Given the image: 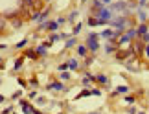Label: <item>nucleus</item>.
<instances>
[{
    "instance_id": "nucleus-42",
    "label": "nucleus",
    "mask_w": 149,
    "mask_h": 114,
    "mask_svg": "<svg viewBox=\"0 0 149 114\" xmlns=\"http://www.w3.org/2000/svg\"><path fill=\"white\" fill-rule=\"evenodd\" d=\"M0 111H2V107H0Z\"/></svg>"
},
{
    "instance_id": "nucleus-15",
    "label": "nucleus",
    "mask_w": 149,
    "mask_h": 114,
    "mask_svg": "<svg viewBox=\"0 0 149 114\" xmlns=\"http://www.w3.org/2000/svg\"><path fill=\"white\" fill-rule=\"evenodd\" d=\"M116 52H118V46H114L112 42H109L107 46H105V54H109V55H111V54H116Z\"/></svg>"
},
{
    "instance_id": "nucleus-4",
    "label": "nucleus",
    "mask_w": 149,
    "mask_h": 114,
    "mask_svg": "<svg viewBox=\"0 0 149 114\" xmlns=\"http://www.w3.org/2000/svg\"><path fill=\"white\" fill-rule=\"evenodd\" d=\"M48 15H50V11H48V9H44L42 13H33L31 20L35 22V24H44V22H48Z\"/></svg>"
},
{
    "instance_id": "nucleus-8",
    "label": "nucleus",
    "mask_w": 149,
    "mask_h": 114,
    "mask_svg": "<svg viewBox=\"0 0 149 114\" xmlns=\"http://www.w3.org/2000/svg\"><path fill=\"white\" fill-rule=\"evenodd\" d=\"M149 31V28H147V24H146V22H140V26L138 28H136V37H144L146 35V33Z\"/></svg>"
},
{
    "instance_id": "nucleus-27",
    "label": "nucleus",
    "mask_w": 149,
    "mask_h": 114,
    "mask_svg": "<svg viewBox=\"0 0 149 114\" xmlns=\"http://www.w3.org/2000/svg\"><path fill=\"white\" fill-rule=\"evenodd\" d=\"M142 42H144V44H149V31L146 33L144 37H142Z\"/></svg>"
},
{
    "instance_id": "nucleus-16",
    "label": "nucleus",
    "mask_w": 149,
    "mask_h": 114,
    "mask_svg": "<svg viewBox=\"0 0 149 114\" xmlns=\"http://www.w3.org/2000/svg\"><path fill=\"white\" fill-rule=\"evenodd\" d=\"M87 54H88V48L85 46V44L77 46V55H79V57H87Z\"/></svg>"
},
{
    "instance_id": "nucleus-18",
    "label": "nucleus",
    "mask_w": 149,
    "mask_h": 114,
    "mask_svg": "<svg viewBox=\"0 0 149 114\" xmlns=\"http://www.w3.org/2000/svg\"><path fill=\"white\" fill-rule=\"evenodd\" d=\"M81 30H83V24H81V22H77V24L74 26V30H72L70 35H72V37H76V35H79V31H81Z\"/></svg>"
},
{
    "instance_id": "nucleus-24",
    "label": "nucleus",
    "mask_w": 149,
    "mask_h": 114,
    "mask_svg": "<svg viewBox=\"0 0 149 114\" xmlns=\"http://www.w3.org/2000/svg\"><path fill=\"white\" fill-rule=\"evenodd\" d=\"M26 44H28V39H22L20 42H17V46H15V48H17V50H20V48H24Z\"/></svg>"
},
{
    "instance_id": "nucleus-11",
    "label": "nucleus",
    "mask_w": 149,
    "mask_h": 114,
    "mask_svg": "<svg viewBox=\"0 0 149 114\" xmlns=\"http://www.w3.org/2000/svg\"><path fill=\"white\" fill-rule=\"evenodd\" d=\"M136 13H138V19H140V22H146L147 19H149V13L144 9V8H136Z\"/></svg>"
},
{
    "instance_id": "nucleus-33",
    "label": "nucleus",
    "mask_w": 149,
    "mask_h": 114,
    "mask_svg": "<svg viewBox=\"0 0 149 114\" xmlns=\"http://www.w3.org/2000/svg\"><path fill=\"white\" fill-rule=\"evenodd\" d=\"M35 98H37V92L33 90V92H30V99H35Z\"/></svg>"
},
{
    "instance_id": "nucleus-25",
    "label": "nucleus",
    "mask_w": 149,
    "mask_h": 114,
    "mask_svg": "<svg viewBox=\"0 0 149 114\" xmlns=\"http://www.w3.org/2000/svg\"><path fill=\"white\" fill-rule=\"evenodd\" d=\"M57 68H59V72H66V70H68V61H66V63H61Z\"/></svg>"
},
{
    "instance_id": "nucleus-22",
    "label": "nucleus",
    "mask_w": 149,
    "mask_h": 114,
    "mask_svg": "<svg viewBox=\"0 0 149 114\" xmlns=\"http://www.w3.org/2000/svg\"><path fill=\"white\" fill-rule=\"evenodd\" d=\"M77 17H79V13H77V11H72V13L68 15V19H66V20H68V22H74V20L77 19Z\"/></svg>"
},
{
    "instance_id": "nucleus-43",
    "label": "nucleus",
    "mask_w": 149,
    "mask_h": 114,
    "mask_svg": "<svg viewBox=\"0 0 149 114\" xmlns=\"http://www.w3.org/2000/svg\"><path fill=\"white\" fill-rule=\"evenodd\" d=\"M123 2H127V0H123Z\"/></svg>"
},
{
    "instance_id": "nucleus-13",
    "label": "nucleus",
    "mask_w": 149,
    "mask_h": 114,
    "mask_svg": "<svg viewBox=\"0 0 149 114\" xmlns=\"http://www.w3.org/2000/svg\"><path fill=\"white\" fill-rule=\"evenodd\" d=\"M144 48H146V44H144V42H142V41H138V42H136V44H134V46H133V52L140 55V54H144Z\"/></svg>"
},
{
    "instance_id": "nucleus-17",
    "label": "nucleus",
    "mask_w": 149,
    "mask_h": 114,
    "mask_svg": "<svg viewBox=\"0 0 149 114\" xmlns=\"http://www.w3.org/2000/svg\"><path fill=\"white\" fill-rule=\"evenodd\" d=\"M68 68H70V70H77V68H79V61L77 59H68Z\"/></svg>"
},
{
    "instance_id": "nucleus-2",
    "label": "nucleus",
    "mask_w": 149,
    "mask_h": 114,
    "mask_svg": "<svg viewBox=\"0 0 149 114\" xmlns=\"http://www.w3.org/2000/svg\"><path fill=\"white\" fill-rule=\"evenodd\" d=\"M136 37V28H127L122 35L118 37V41H116V44H118V48H122L123 44H129L133 39Z\"/></svg>"
},
{
    "instance_id": "nucleus-26",
    "label": "nucleus",
    "mask_w": 149,
    "mask_h": 114,
    "mask_svg": "<svg viewBox=\"0 0 149 114\" xmlns=\"http://www.w3.org/2000/svg\"><path fill=\"white\" fill-rule=\"evenodd\" d=\"M61 39V35H57V33H52L50 35V42H55V41H59Z\"/></svg>"
},
{
    "instance_id": "nucleus-12",
    "label": "nucleus",
    "mask_w": 149,
    "mask_h": 114,
    "mask_svg": "<svg viewBox=\"0 0 149 114\" xmlns=\"http://www.w3.org/2000/svg\"><path fill=\"white\" fill-rule=\"evenodd\" d=\"M96 81H98L100 85H103V87H109V77L105 76V74H98V76H96Z\"/></svg>"
},
{
    "instance_id": "nucleus-36",
    "label": "nucleus",
    "mask_w": 149,
    "mask_h": 114,
    "mask_svg": "<svg viewBox=\"0 0 149 114\" xmlns=\"http://www.w3.org/2000/svg\"><path fill=\"white\" fill-rule=\"evenodd\" d=\"M4 99H6V98H4V94H0V103H4Z\"/></svg>"
},
{
    "instance_id": "nucleus-34",
    "label": "nucleus",
    "mask_w": 149,
    "mask_h": 114,
    "mask_svg": "<svg viewBox=\"0 0 149 114\" xmlns=\"http://www.w3.org/2000/svg\"><path fill=\"white\" fill-rule=\"evenodd\" d=\"M101 2L105 4V6H111V4H112V0H101Z\"/></svg>"
},
{
    "instance_id": "nucleus-1",
    "label": "nucleus",
    "mask_w": 149,
    "mask_h": 114,
    "mask_svg": "<svg viewBox=\"0 0 149 114\" xmlns=\"http://www.w3.org/2000/svg\"><path fill=\"white\" fill-rule=\"evenodd\" d=\"M109 26H112V30H118V31H125L127 30V26H129V19L127 17H122V15H116V17H112V20L109 22Z\"/></svg>"
},
{
    "instance_id": "nucleus-39",
    "label": "nucleus",
    "mask_w": 149,
    "mask_h": 114,
    "mask_svg": "<svg viewBox=\"0 0 149 114\" xmlns=\"http://www.w3.org/2000/svg\"><path fill=\"white\" fill-rule=\"evenodd\" d=\"M81 2H83V4H87V2H88V0H81Z\"/></svg>"
},
{
    "instance_id": "nucleus-30",
    "label": "nucleus",
    "mask_w": 149,
    "mask_h": 114,
    "mask_svg": "<svg viewBox=\"0 0 149 114\" xmlns=\"http://www.w3.org/2000/svg\"><path fill=\"white\" fill-rule=\"evenodd\" d=\"M65 22H66V19H63V17H59V19H57V24H59V26L65 24Z\"/></svg>"
},
{
    "instance_id": "nucleus-7",
    "label": "nucleus",
    "mask_w": 149,
    "mask_h": 114,
    "mask_svg": "<svg viewBox=\"0 0 149 114\" xmlns=\"http://www.w3.org/2000/svg\"><path fill=\"white\" fill-rule=\"evenodd\" d=\"M41 28H46L48 31H57L59 24H57V20H48V22H44V24H41Z\"/></svg>"
},
{
    "instance_id": "nucleus-19",
    "label": "nucleus",
    "mask_w": 149,
    "mask_h": 114,
    "mask_svg": "<svg viewBox=\"0 0 149 114\" xmlns=\"http://www.w3.org/2000/svg\"><path fill=\"white\" fill-rule=\"evenodd\" d=\"M22 112H24V114H33V112H35V109H33L30 103H26L24 107H22Z\"/></svg>"
},
{
    "instance_id": "nucleus-20",
    "label": "nucleus",
    "mask_w": 149,
    "mask_h": 114,
    "mask_svg": "<svg viewBox=\"0 0 149 114\" xmlns=\"http://www.w3.org/2000/svg\"><path fill=\"white\" fill-rule=\"evenodd\" d=\"M61 81H70L72 76H70V72H61V76H59Z\"/></svg>"
},
{
    "instance_id": "nucleus-5",
    "label": "nucleus",
    "mask_w": 149,
    "mask_h": 114,
    "mask_svg": "<svg viewBox=\"0 0 149 114\" xmlns=\"http://www.w3.org/2000/svg\"><path fill=\"white\" fill-rule=\"evenodd\" d=\"M87 24L90 28H94V26H105V24H109V22L103 20V19H100V17H92V15H90V19L87 20Z\"/></svg>"
},
{
    "instance_id": "nucleus-35",
    "label": "nucleus",
    "mask_w": 149,
    "mask_h": 114,
    "mask_svg": "<svg viewBox=\"0 0 149 114\" xmlns=\"http://www.w3.org/2000/svg\"><path fill=\"white\" fill-rule=\"evenodd\" d=\"M24 4L26 6H33V0H24Z\"/></svg>"
},
{
    "instance_id": "nucleus-23",
    "label": "nucleus",
    "mask_w": 149,
    "mask_h": 114,
    "mask_svg": "<svg viewBox=\"0 0 149 114\" xmlns=\"http://www.w3.org/2000/svg\"><path fill=\"white\" fill-rule=\"evenodd\" d=\"M22 61H24V59H17V61H15V66H13V70H15V72L22 68Z\"/></svg>"
},
{
    "instance_id": "nucleus-9",
    "label": "nucleus",
    "mask_w": 149,
    "mask_h": 114,
    "mask_svg": "<svg viewBox=\"0 0 149 114\" xmlns=\"http://www.w3.org/2000/svg\"><path fill=\"white\" fill-rule=\"evenodd\" d=\"M96 81V76H92V74H85V76H83V79H81V83L85 85V87H90V85H92Z\"/></svg>"
},
{
    "instance_id": "nucleus-32",
    "label": "nucleus",
    "mask_w": 149,
    "mask_h": 114,
    "mask_svg": "<svg viewBox=\"0 0 149 114\" xmlns=\"http://www.w3.org/2000/svg\"><path fill=\"white\" fill-rule=\"evenodd\" d=\"M125 101H127V103H133L134 98H133V96H127V98H125Z\"/></svg>"
},
{
    "instance_id": "nucleus-21",
    "label": "nucleus",
    "mask_w": 149,
    "mask_h": 114,
    "mask_svg": "<svg viewBox=\"0 0 149 114\" xmlns=\"http://www.w3.org/2000/svg\"><path fill=\"white\" fill-rule=\"evenodd\" d=\"M76 44H77L76 37H70V39H68V41H66V48H74V46H76Z\"/></svg>"
},
{
    "instance_id": "nucleus-41",
    "label": "nucleus",
    "mask_w": 149,
    "mask_h": 114,
    "mask_svg": "<svg viewBox=\"0 0 149 114\" xmlns=\"http://www.w3.org/2000/svg\"><path fill=\"white\" fill-rule=\"evenodd\" d=\"M0 114H6V112H0Z\"/></svg>"
},
{
    "instance_id": "nucleus-6",
    "label": "nucleus",
    "mask_w": 149,
    "mask_h": 114,
    "mask_svg": "<svg viewBox=\"0 0 149 114\" xmlns=\"http://www.w3.org/2000/svg\"><path fill=\"white\" fill-rule=\"evenodd\" d=\"M48 90H55V92H66V87L63 85V81H59V83H48V87H46Z\"/></svg>"
},
{
    "instance_id": "nucleus-37",
    "label": "nucleus",
    "mask_w": 149,
    "mask_h": 114,
    "mask_svg": "<svg viewBox=\"0 0 149 114\" xmlns=\"http://www.w3.org/2000/svg\"><path fill=\"white\" fill-rule=\"evenodd\" d=\"M8 46H6V44H0V50H6Z\"/></svg>"
},
{
    "instance_id": "nucleus-3",
    "label": "nucleus",
    "mask_w": 149,
    "mask_h": 114,
    "mask_svg": "<svg viewBox=\"0 0 149 114\" xmlns=\"http://www.w3.org/2000/svg\"><path fill=\"white\" fill-rule=\"evenodd\" d=\"M85 46L88 48V52L96 54L100 50V33H90V35L87 37V44Z\"/></svg>"
},
{
    "instance_id": "nucleus-31",
    "label": "nucleus",
    "mask_w": 149,
    "mask_h": 114,
    "mask_svg": "<svg viewBox=\"0 0 149 114\" xmlns=\"http://www.w3.org/2000/svg\"><path fill=\"white\" fill-rule=\"evenodd\" d=\"M144 54H146V57L149 59V44H146V48H144Z\"/></svg>"
},
{
    "instance_id": "nucleus-40",
    "label": "nucleus",
    "mask_w": 149,
    "mask_h": 114,
    "mask_svg": "<svg viewBox=\"0 0 149 114\" xmlns=\"http://www.w3.org/2000/svg\"><path fill=\"white\" fill-rule=\"evenodd\" d=\"M90 114H101V112H90Z\"/></svg>"
},
{
    "instance_id": "nucleus-10",
    "label": "nucleus",
    "mask_w": 149,
    "mask_h": 114,
    "mask_svg": "<svg viewBox=\"0 0 149 114\" xmlns=\"http://www.w3.org/2000/svg\"><path fill=\"white\" fill-rule=\"evenodd\" d=\"M129 90H131V88L127 87V85H120V87H116V88H114L112 96H123V94H127Z\"/></svg>"
},
{
    "instance_id": "nucleus-14",
    "label": "nucleus",
    "mask_w": 149,
    "mask_h": 114,
    "mask_svg": "<svg viewBox=\"0 0 149 114\" xmlns=\"http://www.w3.org/2000/svg\"><path fill=\"white\" fill-rule=\"evenodd\" d=\"M35 54L39 55V57H44L48 54V50H46V44H39V46L35 48Z\"/></svg>"
},
{
    "instance_id": "nucleus-38",
    "label": "nucleus",
    "mask_w": 149,
    "mask_h": 114,
    "mask_svg": "<svg viewBox=\"0 0 149 114\" xmlns=\"http://www.w3.org/2000/svg\"><path fill=\"white\" fill-rule=\"evenodd\" d=\"M0 68H4V65H2V59H0Z\"/></svg>"
},
{
    "instance_id": "nucleus-28",
    "label": "nucleus",
    "mask_w": 149,
    "mask_h": 114,
    "mask_svg": "<svg viewBox=\"0 0 149 114\" xmlns=\"http://www.w3.org/2000/svg\"><path fill=\"white\" fill-rule=\"evenodd\" d=\"M20 96H22V90H17V92H15L13 96H11V98H13V99H19Z\"/></svg>"
},
{
    "instance_id": "nucleus-29",
    "label": "nucleus",
    "mask_w": 149,
    "mask_h": 114,
    "mask_svg": "<svg viewBox=\"0 0 149 114\" xmlns=\"http://www.w3.org/2000/svg\"><path fill=\"white\" fill-rule=\"evenodd\" d=\"M92 65V57H87V61H85V66H90Z\"/></svg>"
}]
</instances>
